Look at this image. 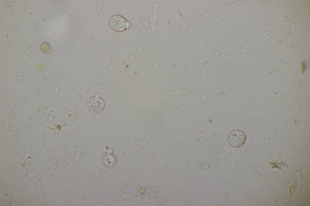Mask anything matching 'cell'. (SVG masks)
<instances>
[{
	"label": "cell",
	"mask_w": 310,
	"mask_h": 206,
	"mask_svg": "<svg viewBox=\"0 0 310 206\" xmlns=\"http://www.w3.org/2000/svg\"><path fill=\"white\" fill-rule=\"evenodd\" d=\"M246 139L245 133L240 130H235L230 132L227 137L229 144L234 147H238L243 145Z\"/></svg>",
	"instance_id": "6da1fadb"
},
{
	"label": "cell",
	"mask_w": 310,
	"mask_h": 206,
	"mask_svg": "<svg viewBox=\"0 0 310 206\" xmlns=\"http://www.w3.org/2000/svg\"><path fill=\"white\" fill-rule=\"evenodd\" d=\"M109 24L113 30L121 32L129 27V23L124 18L119 15L112 16L110 19Z\"/></svg>",
	"instance_id": "7a4b0ae2"
},
{
	"label": "cell",
	"mask_w": 310,
	"mask_h": 206,
	"mask_svg": "<svg viewBox=\"0 0 310 206\" xmlns=\"http://www.w3.org/2000/svg\"><path fill=\"white\" fill-rule=\"evenodd\" d=\"M104 102L100 97L94 96L90 98L87 103V108L91 113L97 114L101 113L104 108Z\"/></svg>",
	"instance_id": "3957f363"
},
{
	"label": "cell",
	"mask_w": 310,
	"mask_h": 206,
	"mask_svg": "<svg viewBox=\"0 0 310 206\" xmlns=\"http://www.w3.org/2000/svg\"><path fill=\"white\" fill-rule=\"evenodd\" d=\"M117 159L115 155L111 152L104 153L101 157V162L102 165L105 168H111L116 164Z\"/></svg>",
	"instance_id": "277c9868"
}]
</instances>
